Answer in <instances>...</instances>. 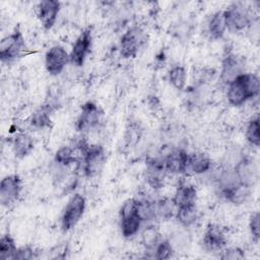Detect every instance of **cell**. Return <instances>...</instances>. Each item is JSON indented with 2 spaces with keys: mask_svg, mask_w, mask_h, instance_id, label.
Instances as JSON below:
<instances>
[{
  "mask_svg": "<svg viewBox=\"0 0 260 260\" xmlns=\"http://www.w3.org/2000/svg\"><path fill=\"white\" fill-rule=\"evenodd\" d=\"M26 50L23 35L17 25L14 30L0 42V59L3 63H12L20 58Z\"/></svg>",
  "mask_w": 260,
  "mask_h": 260,
  "instance_id": "obj_1",
  "label": "cell"
},
{
  "mask_svg": "<svg viewBox=\"0 0 260 260\" xmlns=\"http://www.w3.org/2000/svg\"><path fill=\"white\" fill-rule=\"evenodd\" d=\"M81 162L82 171L86 177L93 178L99 176L106 162L104 147L100 144H86Z\"/></svg>",
  "mask_w": 260,
  "mask_h": 260,
  "instance_id": "obj_2",
  "label": "cell"
},
{
  "mask_svg": "<svg viewBox=\"0 0 260 260\" xmlns=\"http://www.w3.org/2000/svg\"><path fill=\"white\" fill-rule=\"evenodd\" d=\"M146 42V35L139 26L129 27L121 37L120 54L123 58H134Z\"/></svg>",
  "mask_w": 260,
  "mask_h": 260,
  "instance_id": "obj_3",
  "label": "cell"
},
{
  "mask_svg": "<svg viewBox=\"0 0 260 260\" xmlns=\"http://www.w3.org/2000/svg\"><path fill=\"white\" fill-rule=\"evenodd\" d=\"M85 199L80 194H74L66 204L61 216V230L66 233L72 230L81 219L85 210Z\"/></svg>",
  "mask_w": 260,
  "mask_h": 260,
  "instance_id": "obj_4",
  "label": "cell"
},
{
  "mask_svg": "<svg viewBox=\"0 0 260 260\" xmlns=\"http://www.w3.org/2000/svg\"><path fill=\"white\" fill-rule=\"evenodd\" d=\"M120 218H121V233L122 236L126 239L132 238L135 236L141 224V220L136 214L135 211V199H127L120 209Z\"/></svg>",
  "mask_w": 260,
  "mask_h": 260,
  "instance_id": "obj_5",
  "label": "cell"
},
{
  "mask_svg": "<svg viewBox=\"0 0 260 260\" xmlns=\"http://www.w3.org/2000/svg\"><path fill=\"white\" fill-rule=\"evenodd\" d=\"M226 29L232 32H239L251 24V16L244 6L238 3H234L223 10Z\"/></svg>",
  "mask_w": 260,
  "mask_h": 260,
  "instance_id": "obj_6",
  "label": "cell"
},
{
  "mask_svg": "<svg viewBox=\"0 0 260 260\" xmlns=\"http://www.w3.org/2000/svg\"><path fill=\"white\" fill-rule=\"evenodd\" d=\"M103 112L92 102H87L81 106L80 113L76 121L77 131L84 133L95 129L102 121Z\"/></svg>",
  "mask_w": 260,
  "mask_h": 260,
  "instance_id": "obj_7",
  "label": "cell"
},
{
  "mask_svg": "<svg viewBox=\"0 0 260 260\" xmlns=\"http://www.w3.org/2000/svg\"><path fill=\"white\" fill-rule=\"evenodd\" d=\"M22 190L21 179L18 175H8L0 183V203L9 207L19 198Z\"/></svg>",
  "mask_w": 260,
  "mask_h": 260,
  "instance_id": "obj_8",
  "label": "cell"
},
{
  "mask_svg": "<svg viewBox=\"0 0 260 260\" xmlns=\"http://www.w3.org/2000/svg\"><path fill=\"white\" fill-rule=\"evenodd\" d=\"M68 63L69 54L60 45L51 47L45 55V67L47 72L52 76L59 75Z\"/></svg>",
  "mask_w": 260,
  "mask_h": 260,
  "instance_id": "obj_9",
  "label": "cell"
},
{
  "mask_svg": "<svg viewBox=\"0 0 260 260\" xmlns=\"http://www.w3.org/2000/svg\"><path fill=\"white\" fill-rule=\"evenodd\" d=\"M92 42L91 29L89 27L82 30V32L75 40L72 50L69 54V63L76 67L83 65L87 54L90 51Z\"/></svg>",
  "mask_w": 260,
  "mask_h": 260,
  "instance_id": "obj_10",
  "label": "cell"
},
{
  "mask_svg": "<svg viewBox=\"0 0 260 260\" xmlns=\"http://www.w3.org/2000/svg\"><path fill=\"white\" fill-rule=\"evenodd\" d=\"M245 62L243 58L237 56L236 54H228L221 62L220 70V80L223 84L229 85L241 74L245 73Z\"/></svg>",
  "mask_w": 260,
  "mask_h": 260,
  "instance_id": "obj_11",
  "label": "cell"
},
{
  "mask_svg": "<svg viewBox=\"0 0 260 260\" xmlns=\"http://www.w3.org/2000/svg\"><path fill=\"white\" fill-rule=\"evenodd\" d=\"M167 171L162 159L150 158L146 161L144 178L146 184L153 190H158L164 186Z\"/></svg>",
  "mask_w": 260,
  "mask_h": 260,
  "instance_id": "obj_12",
  "label": "cell"
},
{
  "mask_svg": "<svg viewBox=\"0 0 260 260\" xmlns=\"http://www.w3.org/2000/svg\"><path fill=\"white\" fill-rule=\"evenodd\" d=\"M202 244L207 251H222L226 244V239L222 228L216 223H209L204 231Z\"/></svg>",
  "mask_w": 260,
  "mask_h": 260,
  "instance_id": "obj_13",
  "label": "cell"
},
{
  "mask_svg": "<svg viewBox=\"0 0 260 260\" xmlns=\"http://www.w3.org/2000/svg\"><path fill=\"white\" fill-rule=\"evenodd\" d=\"M37 15L45 29H50L56 22L60 11V2L56 0H43L37 5Z\"/></svg>",
  "mask_w": 260,
  "mask_h": 260,
  "instance_id": "obj_14",
  "label": "cell"
},
{
  "mask_svg": "<svg viewBox=\"0 0 260 260\" xmlns=\"http://www.w3.org/2000/svg\"><path fill=\"white\" fill-rule=\"evenodd\" d=\"M188 153L181 148L170 151L165 158H162L167 173L179 175L184 174L187 171Z\"/></svg>",
  "mask_w": 260,
  "mask_h": 260,
  "instance_id": "obj_15",
  "label": "cell"
},
{
  "mask_svg": "<svg viewBox=\"0 0 260 260\" xmlns=\"http://www.w3.org/2000/svg\"><path fill=\"white\" fill-rule=\"evenodd\" d=\"M239 180L249 186H253L257 180V168L254 160L248 156H242L234 167Z\"/></svg>",
  "mask_w": 260,
  "mask_h": 260,
  "instance_id": "obj_16",
  "label": "cell"
},
{
  "mask_svg": "<svg viewBox=\"0 0 260 260\" xmlns=\"http://www.w3.org/2000/svg\"><path fill=\"white\" fill-rule=\"evenodd\" d=\"M251 192H252L251 186L240 182L237 185L233 186L232 188L220 193V195L226 201H229L235 205H241V204H244L248 200V198L251 195Z\"/></svg>",
  "mask_w": 260,
  "mask_h": 260,
  "instance_id": "obj_17",
  "label": "cell"
},
{
  "mask_svg": "<svg viewBox=\"0 0 260 260\" xmlns=\"http://www.w3.org/2000/svg\"><path fill=\"white\" fill-rule=\"evenodd\" d=\"M34 146L35 142L32 137L25 132L16 133L12 139V149L17 158L27 156L32 151Z\"/></svg>",
  "mask_w": 260,
  "mask_h": 260,
  "instance_id": "obj_18",
  "label": "cell"
},
{
  "mask_svg": "<svg viewBox=\"0 0 260 260\" xmlns=\"http://www.w3.org/2000/svg\"><path fill=\"white\" fill-rule=\"evenodd\" d=\"M197 196V191L196 188L187 183V182H181L179 183L176 192L174 194V197L172 198L175 205L177 207L182 206V205H187V204H193L195 203Z\"/></svg>",
  "mask_w": 260,
  "mask_h": 260,
  "instance_id": "obj_19",
  "label": "cell"
},
{
  "mask_svg": "<svg viewBox=\"0 0 260 260\" xmlns=\"http://www.w3.org/2000/svg\"><path fill=\"white\" fill-rule=\"evenodd\" d=\"M211 159L203 152H193L188 154L187 171H191L194 174L201 175L208 172L211 168Z\"/></svg>",
  "mask_w": 260,
  "mask_h": 260,
  "instance_id": "obj_20",
  "label": "cell"
},
{
  "mask_svg": "<svg viewBox=\"0 0 260 260\" xmlns=\"http://www.w3.org/2000/svg\"><path fill=\"white\" fill-rule=\"evenodd\" d=\"M134 199L136 214L142 222L155 219L154 200H151L150 198L146 197V195H141L139 198Z\"/></svg>",
  "mask_w": 260,
  "mask_h": 260,
  "instance_id": "obj_21",
  "label": "cell"
},
{
  "mask_svg": "<svg viewBox=\"0 0 260 260\" xmlns=\"http://www.w3.org/2000/svg\"><path fill=\"white\" fill-rule=\"evenodd\" d=\"M54 112V110L44 104L40 108H38L29 117V125L34 128L43 129V128H49L52 126V120L51 115Z\"/></svg>",
  "mask_w": 260,
  "mask_h": 260,
  "instance_id": "obj_22",
  "label": "cell"
},
{
  "mask_svg": "<svg viewBox=\"0 0 260 260\" xmlns=\"http://www.w3.org/2000/svg\"><path fill=\"white\" fill-rule=\"evenodd\" d=\"M226 98H228L229 104L234 107H240L248 101V98H247L245 88L242 84V81L240 79V76L237 77L233 82H231L228 85Z\"/></svg>",
  "mask_w": 260,
  "mask_h": 260,
  "instance_id": "obj_23",
  "label": "cell"
},
{
  "mask_svg": "<svg viewBox=\"0 0 260 260\" xmlns=\"http://www.w3.org/2000/svg\"><path fill=\"white\" fill-rule=\"evenodd\" d=\"M175 216L177 220L185 228L194 224L198 218V210L195 203L177 207Z\"/></svg>",
  "mask_w": 260,
  "mask_h": 260,
  "instance_id": "obj_24",
  "label": "cell"
},
{
  "mask_svg": "<svg viewBox=\"0 0 260 260\" xmlns=\"http://www.w3.org/2000/svg\"><path fill=\"white\" fill-rule=\"evenodd\" d=\"M225 30H226V24H225L223 10H218L212 14L208 22V34L212 39L217 40L222 38Z\"/></svg>",
  "mask_w": 260,
  "mask_h": 260,
  "instance_id": "obj_25",
  "label": "cell"
},
{
  "mask_svg": "<svg viewBox=\"0 0 260 260\" xmlns=\"http://www.w3.org/2000/svg\"><path fill=\"white\" fill-rule=\"evenodd\" d=\"M154 209H155V218L160 220H169L176 214L177 206L175 205L173 199L170 198H160L154 200Z\"/></svg>",
  "mask_w": 260,
  "mask_h": 260,
  "instance_id": "obj_26",
  "label": "cell"
},
{
  "mask_svg": "<svg viewBox=\"0 0 260 260\" xmlns=\"http://www.w3.org/2000/svg\"><path fill=\"white\" fill-rule=\"evenodd\" d=\"M79 159L81 160V156L79 154H76L75 148H72L70 146L60 147L56 151L54 156V162L62 167H69L74 162H78Z\"/></svg>",
  "mask_w": 260,
  "mask_h": 260,
  "instance_id": "obj_27",
  "label": "cell"
},
{
  "mask_svg": "<svg viewBox=\"0 0 260 260\" xmlns=\"http://www.w3.org/2000/svg\"><path fill=\"white\" fill-rule=\"evenodd\" d=\"M160 241V233L156 226L150 224L144 228L141 233V243L146 251H154Z\"/></svg>",
  "mask_w": 260,
  "mask_h": 260,
  "instance_id": "obj_28",
  "label": "cell"
},
{
  "mask_svg": "<svg viewBox=\"0 0 260 260\" xmlns=\"http://www.w3.org/2000/svg\"><path fill=\"white\" fill-rule=\"evenodd\" d=\"M216 182L217 188L219 189V193H222L223 191L240 183V180L234 168H225L219 173Z\"/></svg>",
  "mask_w": 260,
  "mask_h": 260,
  "instance_id": "obj_29",
  "label": "cell"
},
{
  "mask_svg": "<svg viewBox=\"0 0 260 260\" xmlns=\"http://www.w3.org/2000/svg\"><path fill=\"white\" fill-rule=\"evenodd\" d=\"M240 79L245 88L248 100L253 99L259 94L260 81L257 75L253 73H243L240 75Z\"/></svg>",
  "mask_w": 260,
  "mask_h": 260,
  "instance_id": "obj_30",
  "label": "cell"
},
{
  "mask_svg": "<svg viewBox=\"0 0 260 260\" xmlns=\"http://www.w3.org/2000/svg\"><path fill=\"white\" fill-rule=\"evenodd\" d=\"M187 72L184 66L175 65L169 71V81L177 90H183L186 85Z\"/></svg>",
  "mask_w": 260,
  "mask_h": 260,
  "instance_id": "obj_31",
  "label": "cell"
},
{
  "mask_svg": "<svg viewBox=\"0 0 260 260\" xmlns=\"http://www.w3.org/2000/svg\"><path fill=\"white\" fill-rule=\"evenodd\" d=\"M16 250H17V247L11 235L10 234L3 235L0 239V259L13 260Z\"/></svg>",
  "mask_w": 260,
  "mask_h": 260,
  "instance_id": "obj_32",
  "label": "cell"
},
{
  "mask_svg": "<svg viewBox=\"0 0 260 260\" xmlns=\"http://www.w3.org/2000/svg\"><path fill=\"white\" fill-rule=\"evenodd\" d=\"M246 139L247 141L254 146H259L260 144V127L258 117L253 118L249 121L246 127Z\"/></svg>",
  "mask_w": 260,
  "mask_h": 260,
  "instance_id": "obj_33",
  "label": "cell"
},
{
  "mask_svg": "<svg viewBox=\"0 0 260 260\" xmlns=\"http://www.w3.org/2000/svg\"><path fill=\"white\" fill-rule=\"evenodd\" d=\"M175 253V250L170 243L169 240H161L156 248L154 249V258L158 260H166L170 259L173 254Z\"/></svg>",
  "mask_w": 260,
  "mask_h": 260,
  "instance_id": "obj_34",
  "label": "cell"
},
{
  "mask_svg": "<svg viewBox=\"0 0 260 260\" xmlns=\"http://www.w3.org/2000/svg\"><path fill=\"white\" fill-rule=\"evenodd\" d=\"M37 257V252L30 246H22L17 248L13 260H30Z\"/></svg>",
  "mask_w": 260,
  "mask_h": 260,
  "instance_id": "obj_35",
  "label": "cell"
},
{
  "mask_svg": "<svg viewBox=\"0 0 260 260\" xmlns=\"http://www.w3.org/2000/svg\"><path fill=\"white\" fill-rule=\"evenodd\" d=\"M260 215L259 212L256 211L254 213L251 214L250 219H249V229H250V233L252 235V238L255 242H257L259 240V234H260Z\"/></svg>",
  "mask_w": 260,
  "mask_h": 260,
  "instance_id": "obj_36",
  "label": "cell"
},
{
  "mask_svg": "<svg viewBox=\"0 0 260 260\" xmlns=\"http://www.w3.org/2000/svg\"><path fill=\"white\" fill-rule=\"evenodd\" d=\"M170 243L172 244L174 250L176 251V249H184L187 247V245L190 244L189 241V237L186 234H182V233H177L175 234L172 239L169 240Z\"/></svg>",
  "mask_w": 260,
  "mask_h": 260,
  "instance_id": "obj_37",
  "label": "cell"
},
{
  "mask_svg": "<svg viewBox=\"0 0 260 260\" xmlns=\"http://www.w3.org/2000/svg\"><path fill=\"white\" fill-rule=\"evenodd\" d=\"M220 258L222 259H231V260H238V259H243L244 258V252L242 249L238 247H233L229 248L225 250H222Z\"/></svg>",
  "mask_w": 260,
  "mask_h": 260,
  "instance_id": "obj_38",
  "label": "cell"
}]
</instances>
